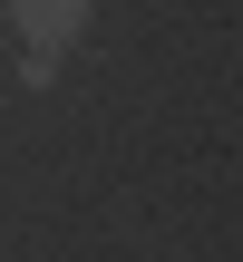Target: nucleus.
Wrapping results in <instances>:
<instances>
[{"mask_svg": "<svg viewBox=\"0 0 243 262\" xmlns=\"http://www.w3.org/2000/svg\"><path fill=\"white\" fill-rule=\"evenodd\" d=\"M10 29L29 39V58H58L88 29V0H10Z\"/></svg>", "mask_w": 243, "mask_h": 262, "instance_id": "nucleus-1", "label": "nucleus"}]
</instances>
